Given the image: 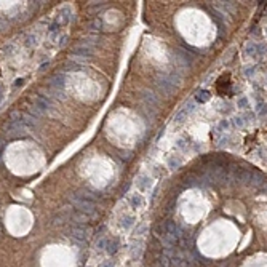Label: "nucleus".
<instances>
[{"label":"nucleus","mask_w":267,"mask_h":267,"mask_svg":"<svg viewBox=\"0 0 267 267\" xmlns=\"http://www.w3.org/2000/svg\"><path fill=\"white\" fill-rule=\"evenodd\" d=\"M101 267H114V261H106Z\"/></svg>","instance_id":"obj_1"}]
</instances>
